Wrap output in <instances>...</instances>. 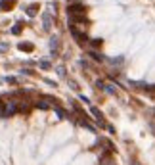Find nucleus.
<instances>
[{"mask_svg": "<svg viewBox=\"0 0 155 165\" xmlns=\"http://www.w3.org/2000/svg\"><path fill=\"white\" fill-rule=\"evenodd\" d=\"M19 111V102H15V100H10V102H6L4 104V108H2V117H12V115H15Z\"/></svg>", "mask_w": 155, "mask_h": 165, "instance_id": "f257e3e1", "label": "nucleus"}, {"mask_svg": "<svg viewBox=\"0 0 155 165\" xmlns=\"http://www.w3.org/2000/svg\"><path fill=\"white\" fill-rule=\"evenodd\" d=\"M67 14L69 17H80V15H86V8L83 4H69Z\"/></svg>", "mask_w": 155, "mask_h": 165, "instance_id": "f03ea898", "label": "nucleus"}, {"mask_svg": "<svg viewBox=\"0 0 155 165\" xmlns=\"http://www.w3.org/2000/svg\"><path fill=\"white\" fill-rule=\"evenodd\" d=\"M71 35H73V39H75L79 44H86V42H88L84 31H79V29H75V27H71Z\"/></svg>", "mask_w": 155, "mask_h": 165, "instance_id": "7ed1b4c3", "label": "nucleus"}, {"mask_svg": "<svg viewBox=\"0 0 155 165\" xmlns=\"http://www.w3.org/2000/svg\"><path fill=\"white\" fill-rule=\"evenodd\" d=\"M52 25H54L52 14H50V12H44V14H42V27H44V31H50Z\"/></svg>", "mask_w": 155, "mask_h": 165, "instance_id": "20e7f679", "label": "nucleus"}, {"mask_svg": "<svg viewBox=\"0 0 155 165\" xmlns=\"http://www.w3.org/2000/svg\"><path fill=\"white\" fill-rule=\"evenodd\" d=\"M90 111H92V115H94V117H96L98 125H100V127H105V129H107V123L104 121V115H101V111L98 110V108H94V106L90 108Z\"/></svg>", "mask_w": 155, "mask_h": 165, "instance_id": "39448f33", "label": "nucleus"}, {"mask_svg": "<svg viewBox=\"0 0 155 165\" xmlns=\"http://www.w3.org/2000/svg\"><path fill=\"white\" fill-rule=\"evenodd\" d=\"M35 106L38 108V110H50V108H52V104L48 102V100H46V96H44V100H38V102H36Z\"/></svg>", "mask_w": 155, "mask_h": 165, "instance_id": "423d86ee", "label": "nucleus"}, {"mask_svg": "<svg viewBox=\"0 0 155 165\" xmlns=\"http://www.w3.org/2000/svg\"><path fill=\"white\" fill-rule=\"evenodd\" d=\"M17 48H19V50H23V52H33V50H35V46H33L31 42H19Z\"/></svg>", "mask_w": 155, "mask_h": 165, "instance_id": "0eeeda50", "label": "nucleus"}, {"mask_svg": "<svg viewBox=\"0 0 155 165\" xmlns=\"http://www.w3.org/2000/svg\"><path fill=\"white\" fill-rule=\"evenodd\" d=\"M36 14H38V4H31V6L27 8V15H29V17H35Z\"/></svg>", "mask_w": 155, "mask_h": 165, "instance_id": "6e6552de", "label": "nucleus"}, {"mask_svg": "<svg viewBox=\"0 0 155 165\" xmlns=\"http://www.w3.org/2000/svg\"><path fill=\"white\" fill-rule=\"evenodd\" d=\"M50 50L54 52V54H58V52H59V41H58V39H52V41H50Z\"/></svg>", "mask_w": 155, "mask_h": 165, "instance_id": "1a4fd4ad", "label": "nucleus"}, {"mask_svg": "<svg viewBox=\"0 0 155 165\" xmlns=\"http://www.w3.org/2000/svg\"><path fill=\"white\" fill-rule=\"evenodd\" d=\"M12 4H14V2H8V0H2V2H0V12H6V10H10V8H12Z\"/></svg>", "mask_w": 155, "mask_h": 165, "instance_id": "9d476101", "label": "nucleus"}, {"mask_svg": "<svg viewBox=\"0 0 155 165\" xmlns=\"http://www.w3.org/2000/svg\"><path fill=\"white\" fill-rule=\"evenodd\" d=\"M90 56H92L94 62H101V60H104V56H101L100 52H96V50H90Z\"/></svg>", "mask_w": 155, "mask_h": 165, "instance_id": "9b49d317", "label": "nucleus"}, {"mask_svg": "<svg viewBox=\"0 0 155 165\" xmlns=\"http://www.w3.org/2000/svg\"><path fill=\"white\" fill-rule=\"evenodd\" d=\"M88 44H90L92 48H100V46H101V39H90Z\"/></svg>", "mask_w": 155, "mask_h": 165, "instance_id": "f8f14e48", "label": "nucleus"}, {"mask_svg": "<svg viewBox=\"0 0 155 165\" xmlns=\"http://www.w3.org/2000/svg\"><path fill=\"white\" fill-rule=\"evenodd\" d=\"M21 23H15V25L14 27H12V33H14V35H19V33H21Z\"/></svg>", "mask_w": 155, "mask_h": 165, "instance_id": "ddd939ff", "label": "nucleus"}, {"mask_svg": "<svg viewBox=\"0 0 155 165\" xmlns=\"http://www.w3.org/2000/svg\"><path fill=\"white\" fill-rule=\"evenodd\" d=\"M58 73H59V77H65V67H63V65L58 67Z\"/></svg>", "mask_w": 155, "mask_h": 165, "instance_id": "4468645a", "label": "nucleus"}, {"mask_svg": "<svg viewBox=\"0 0 155 165\" xmlns=\"http://www.w3.org/2000/svg\"><path fill=\"white\" fill-rule=\"evenodd\" d=\"M6 81H8V83H10V84H17V79H15V77H8V79H6Z\"/></svg>", "mask_w": 155, "mask_h": 165, "instance_id": "2eb2a0df", "label": "nucleus"}, {"mask_svg": "<svg viewBox=\"0 0 155 165\" xmlns=\"http://www.w3.org/2000/svg\"><path fill=\"white\" fill-rule=\"evenodd\" d=\"M40 67H42V69H50V63L48 62H40Z\"/></svg>", "mask_w": 155, "mask_h": 165, "instance_id": "dca6fc26", "label": "nucleus"}, {"mask_svg": "<svg viewBox=\"0 0 155 165\" xmlns=\"http://www.w3.org/2000/svg\"><path fill=\"white\" fill-rule=\"evenodd\" d=\"M71 4H80V0H69Z\"/></svg>", "mask_w": 155, "mask_h": 165, "instance_id": "f3484780", "label": "nucleus"}]
</instances>
